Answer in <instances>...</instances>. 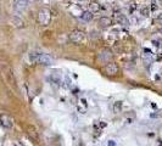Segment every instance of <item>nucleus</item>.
Returning <instances> with one entry per match:
<instances>
[{
  "label": "nucleus",
  "mask_w": 162,
  "mask_h": 146,
  "mask_svg": "<svg viewBox=\"0 0 162 146\" xmlns=\"http://www.w3.org/2000/svg\"><path fill=\"white\" fill-rule=\"evenodd\" d=\"M140 12H141V15H143L144 17H147V16H149V7L144 6V7L141 9V11H140Z\"/></svg>",
  "instance_id": "obj_14"
},
{
  "label": "nucleus",
  "mask_w": 162,
  "mask_h": 146,
  "mask_svg": "<svg viewBox=\"0 0 162 146\" xmlns=\"http://www.w3.org/2000/svg\"><path fill=\"white\" fill-rule=\"evenodd\" d=\"M81 20L84 21V22H89V21L93 20V14L89 12V11H84L83 14L81 15Z\"/></svg>",
  "instance_id": "obj_12"
},
{
  "label": "nucleus",
  "mask_w": 162,
  "mask_h": 146,
  "mask_svg": "<svg viewBox=\"0 0 162 146\" xmlns=\"http://www.w3.org/2000/svg\"><path fill=\"white\" fill-rule=\"evenodd\" d=\"M105 71L107 74H110V75H116L118 74V66L115 63V62H109L106 66H105Z\"/></svg>",
  "instance_id": "obj_6"
},
{
  "label": "nucleus",
  "mask_w": 162,
  "mask_h": 146,
  "mask_svg": "<svg viewBox=\"0 0 162 146\" xmlns=\"http://www.w3.org/2000/svg\"><path fill=\"white\" fill-rule=\"evenodd\" d=\"M12 22H14V25H15L16 27H23V21L21 20V18H18V17H12Z\"/></svg>",
  "instance_id": "obj_13"
},
{
  "label": "nucleus",
  "mask_w": 162,
  "mask_h": 146,
  "mask_svg": "<svg viewBox=\"0 0 162 146\" xmlns=\"http://www.w3.org/2000/svg\"><path fill=\"white\" fill-rule=\"evenodd\" d=\"M99 25H100L101 28H107V27H110L112 25V20L109 18V17H101L99 20Z\"/></svg>",
  "instance_id": "obj_8"
},
{
  "label": "nucleus",
  "mask_w": 162,
  "mask_h": 146,
  "mask_svg": "<svg viewBox=\"0 0 162 146\" xmlns=\"http://www.w3.org/2000/svg\"><path fill=\"white\" fill-rule=\"evenodd\" d=\"M0 124L5 129H11L14 127V119L7 115H0Z\"/></svg>",
  "instance_id": "obj_5"
},
{
  "label": "nucleus",
  "mask_w": 162,
  "mask_h": 146,
  "mask_svg": "<svg viewBox=\"0 0 162 146\" xmlns=\"http://www.w3.org/2000/svg\"><path fill=\"white\" fill-rule=\"evenodd\" d=\"M161 33H162V28H161Z\"/></svg>",
  "instance_id": "obj_16"
},
{
  "label": "nucleus",
  "mask_w": 162,
  "mask_h": 146,
  "mask_svg": "<svg viewBox=\"0 0 162 146\" xmlns=\"http://www.w3.org/2000/svg\"><path fill=\"white\" fill-rule=\"evenodd\" d=\"M78 1H83V0H78Z\"/></svg>",
  "instance_id": "obj_15"
},
{
  "label": "nucleus",
  "mask_w": 162,
  "mask_h": 146,
  "mask_svg": "<svg viewBox=\"0 0 162 146\" xmlns=\"http://www.w3.org/2000/svg\"><path fill=\"white\" fill-rule=\"evenodd\" d=\"M5 75L7 77V79H9V82H10V84H12L14 87H16L15 77H14V73H12V71H11L10 68H7V72L5 73Z\"/></svg>",
  "instance_id": "obj_11"
},
{
  "label": "nucleus",
  "mask_w": 162,
  "mask_h": 146,
  "mask_svg": "<svg viewBox=\"0 0 162 146\" xmlns=\"http://www.w3.org/2000/svg\"><path fill=\"white\" fill-rule=\"evenodd\" d=\"M26 131H27V134L30 135V138L32 139V140H34V141H37V143H39V141H40L39 131H38V129H37L34 125H30V124H28V125L26 127Z\"/></svg>",
  "instance_id": "obj_4"
},
{
  "label": "nucleus",
  "mask_w": 162,
  "mask_h": 146,
  "mask_svg": "<svg viewBox=\"0 0 162 146\" xmlns=\"http://www.w3.org/2000/svg\"><path fill=\"white\" fill-rule=\"evenodd\" d=\"M30 60L33 63H40V65H45V66H50L54 60L50 55L48 54H42V52H32L30 54Z\"/></svg>",
  "instance_id": "obj_1"
},
{
  "label": "nucleus",
  "mask_w": 162,
  "mask_h": 146,
  "mask_svg": "<svg viewBox=\"0 0 162 146\" xmlns=\"http://www.w3.org/2000/svg\"><path fill=\"white\" fill-rule=\"evenodd\" d=\"M100 10H101V6H100L99 2H96V1H91V2L89 4V12L94 14V12H99Z\"/></svg>",
  "instance_id": "obj_9"
},
{
  "label": "nucleus",
  "mask_w": 162,
  "mask_h": 146,
  "mask_svg": "<svg viewBox=\"0 0 162 146\" xmlns=\"http://www.w3.org/2000/svg\"><path fill=\"white\" fill-rule=\"evenodd\" d=\"M70 40H71V43L76 44V45H81L86 40V33L83 30L74 29L70 33Z\"/></svg>",
  "instance_id": "obj_2"
},
{
  "label": "nucleus",
  "mask_w": 162,
  "mask_h": 146,
  "mask_svg": "<svg viewBox=\"0 0 162 146\" xmlns=\"http://www.w3.org/2000/svg\"><path fill=\"white\" fill-rule=\"evenodd\" d=\"M50 20H51L50 11H49L48 9H42V10L39 11V15H38V21H39V23L43 25V26H46V25H49Z\"/></svg>",
  "instance_id": "obj_3"
},
{
  "label": "nucleus",
  "mask_w": 162,
  "mask_h": 146,
  "mask_svg": "<svg viewBox=\"0 0 162 146\" xmlns=\"http://www.w3.org/2000/svg\"><path fill=\"white\" fill-rule=\"evenodd\" d=\"M28 0H15V7L17 10H22L27 6Z\"/></svg>",
  "instance_id": "obj_10"
},
{
  "label": "nucleus",
  "mask_w": 162,
  "mask_h": 146,
  "mask_svg": "<svg viewBox=\"0 0 162 146\" xmlns=\"http://www.w3.org/2000/svg\"><path fill=\"white\" fill-rule=\"evenodd\" d=\"M115 21L117 22L118 25H121V26H124V27H128V26H129L128 18L123 14H121V12H116V15H115Z\"/></svg>",
  "instance_id": "obj_7"
}]
</instances>
